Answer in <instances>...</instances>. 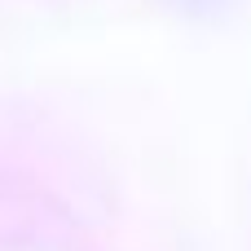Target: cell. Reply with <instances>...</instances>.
<instances>
[{"label": "cell", "mask_w": 251, "mask_h": 251, "mask_svg": "<svg viewBox=\"0 0 251 251\" xmlns=\"http://www.w3.org/2000/svg\"><path fill=\"white\" fill-rule=\"evenodd\" d=\"M176 13H185V18H194V22H212V18H221L234 0H168Z\"/></svg>", "instance_id": "1"}]
</instances>
